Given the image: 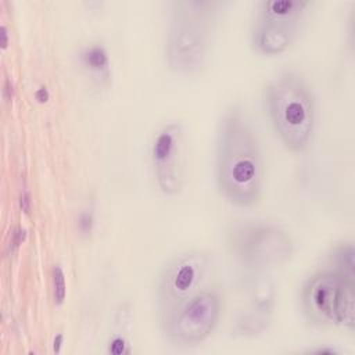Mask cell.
I'll return each mask as SVG.
<instances>
[{"label":"cell","mask_w":355,"mask_h":355,"mask_svg":"<svg viewBox=\"0 0 355 355\" xmlns=\"http://www.w3.org/2000/svg\"><path fill=\"white\" fill-rule=\"evenodd\" d=\"M208 268L209 257L202 251L183 252L164 266L158 282V297L165 312L200 290Z\"/></svg>","instance_id":"cell-8"},{"label":"cell","mask_w":355,"mask_h":355,"mask_svg":"<svg viewBox=\"0 0 355 355\" xmlns=\"http://www.w3.org/2000/svg\"><path fill=\"white\" fill-rule=\"evenodd\" d=\"M67 295V283H65V275L60 265H55L53 268V298L57 305H61Z\"/></svg>","instance_id":"cell-13"},{"label":"cell","mask_w":355,"mask_h":355,"mask_svg":"<svg viewBox=\"0 0 355 355\" xmlns=\"http://www.w3.org/2000/svg\"><path fill=\"white\" fill-rule=\"evenodd\" d=\"M269 316L270 315L268 313L250 308L247 312L241 313L240 318L236 320L233 331L234 334L244 337H254L257 334H261L266 330L269 324Z\"/></svg>","instance_id":"cell-10"},{"label":"cell","mask_w":355,"mask_h":355,"mask_svg":"<svg viewBox=\"0 0 355 355\" xmlns=\"http://www.w3.org/2000/svg\"><path fill=\"white\" fill-rule=\"evenodd\" d=\"M354 282L334 270L311 276L301 293V304L309 322L323 327L343 326L348 330L355 324Z\"/></svg>","instance_id":"cell-4"},{"label":"cell","mask_w":355,"mask_h":355,"mask_svg":"<svg viewBox=\"0 0 355 355\" xmlns=\"http://www.w3.org/2000/svg\"><path fill=\"white\" fill-rule=\"evenodd\" d=\"M108 351H110L111 354H115V355L126 354V352H129L128 341H126L123 337H121V336H114V337L110 340Z\"/></svg>","instance_id":"cell-14"},{"label":"cell","mask_w":355,"mask_h":355,"mask_svg":"<svg viewBox=\"0 0 355 355\" xmlns=\"http://www.w3.org/2000/svg\"><path fill=\"white\" fill-rule=\"evenodd\" d=\"M184 135L179 123L161 128L151 144V164L158 187L168 196L178 194L184 184Z\"/></svg>","instance_id":"cell-9"},{"label":"cell","mask_w":355,"mask_h":355,"mask_svg":"<svg viewBox=\"0 0 355 355\" xmlns=\"http://www.w3.org/2000/svg\"><path fill=\"white\" fill-rule=\"evenodd\" d=\"M82 60L86 67H89L93 71H104L108 67V55L104 47L101 46H90L87 47L83 54Z\"/></svg>","instance_id":"cell-12"},{"label":"cell","mask_w":355,"mask_h":355,"mask_svg":"<svg viewBox=\"0 0 355 355\" xmlns=\"http://www.w3.org/2000/svg\"><path fill=\"white\" fill-rule=\"evenodd\" d=\"M311 7L305 0H263L258 4L252 29L255 49L266 55L286 51L300 32Z\"/></svg>","instance_id":"cell-6"},{"label":"cell","mask_w":355,"mask_h":355,"mask_svg":"<svg viewBox=\"0 0 355 355\" xmlns=\"http://www.w3.org/2000/svg\"><path fill=\"white\" fill-rule=\"evenodd\" d=\"M233 255L251 269H266L286 262L293 254V240L286 230L269 222L237 225L229 234Z\"/></svg>","instance_id":"cell-5"},{"label":"cell","mask_w":355,"mask_h":355,"mask_svg":"<svg viewBox=\"0 0 355 355\" xmlns=\"http://www.w3.org/2000/svg\"><path fill=\"white\" fill-rule=\"evenodd\" d=\"M215 173L227 202L241 208L258 204L265 176L263 158L245 114L237 107L226 111L219 122Z\"/></svg>","instance_id":"cell-1"},{"label":"cell","mask_w":355,"mask_h":355,"mask_svg":"<svg viewBox=\"0 0 355 355\" xmlns=\"http://www.w3.org/2000/svg\"><path fill=\"white\" fill-rule=\"evenodd\" d=\"M268 115L282 143L290 151H304L312 141L316 108L306 82L294 72L273 78L265 92Z\"/></svg>","instance_id":"cell-2"},{"label":"cell","mask_w":355,"mask_h":355,"mask_svg":"<svg viewBox=\"0 0 355 355\" xmlns=\"http://www.w3.org/2000/svg\"><path fill=\"white\" fill-rule=\"evenodd\" d=\"M218 6L214 1L172 3L166 36V61L172 71L187 75L204 67Z\"/></svg>","instance_id":"cell-3"},{"label":"cell","mask_w":355,"mask_h":355,"mask_svg":"<svg viewBox=\"0 0 355 355\" xmlns=\"http://www.w3.org/2000/svg\"><path fill=\"white\" fill-rule=\"evenodd\" d=\"M331 262L334 265V272L343 277L354 282V247L349 243L340 244L333 250Z\"/></svg>","instance_id":"cell-11"},{"label":"cell","mask_w":355,"mask_h":355,"mask_svg":"<svg viewBox=\"0 0 355 355\" xmlns=\"http://www.w3.org/2000/svg\"><path fill=\"white\" fill-rule=\"evenodd\" d=\"M220 297L211 288L198 290L190 298L166 312L165 331L178 345H197L215 330L220 318Z\"/></svg>","instance_id":"cell-7"}]
</instances>
